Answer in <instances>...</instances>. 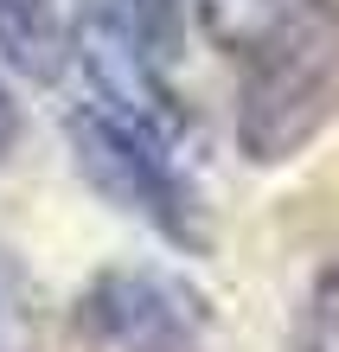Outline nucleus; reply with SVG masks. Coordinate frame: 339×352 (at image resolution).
<instances>
[{
	"mask_svg": "<svg viewBox=\"0 0 339 352\" xmlns=\"http://www.w3.org/2000/svg\"><path fill=\"white\" fill-rule=\"evenodd\" d=\"M237 65V141L256 167H282L339 116V0H307Z\"/></svg>",
	"mask_w": 339,
	"mask_h": 352,
	"instance_id": "obj_1",
	"label": "nucleus"
},
{
	"mask_svg": "<svg viewBox=\"0 0 339 352\" xmlns=\"http://www.w3.org/2000/svg\"><path fill=\"white\" fill-rule=\"evenodd\" d=\"M13 320H19V295H13V276L0 269V340L13 333Z\"/></svg>",
	"mask_w": 339,
	"mask_h": 352,
	"instance_id": "obj_9",
	"label": "nucleus"
},
{
	"mask_svg": "<svg viewBox=\"0 0 339 352\" xmlns=\"http://www.w3.org/2000/svg\"><path fill=\"white\" fill-rule=\"evenodd\" d=\"M294 352H339V263L320 282L307 288L301 307V333H294Z\"/></svg>",
	"mask_w": 339,
	"mask_h": 352,
	"instance_id": "obj_7",
	"label": "nucleus"
},
{
	"mask_svg": "<svg viewBox=\"0 0 339 352\" xmlns=\"http://www.w3.org/2000/svg\"><path fill=\"white\" fill-rule=\"evenodd\" d=\"M19 148V102L7 90V77H0V167H7V154Z\"/></svg>",
	"mask_w": 339,
	"mask_h": 352,
	"instance_id": "obj_8",
	"label": "nucleus"
},
{
	"mask_svg": "<svg viewBox=\"0 0 339 352\" xmlns=\"http://www.w3.org/2000/svg\"><path fill=\"white\" fill-rule=\"evenodd\" d=\"M77 352H211L205 295L166 269H102L71 301Z\"/></svg>",
	"mask_w": 339,
	"mask_h": 352,
	"instance_id": "obj_4",
	"label": "nucleus"
},
{
	"mask_svg": "<svg viewBox=\"0 0 339 352\" xmlns=\"http://www.w3.org/2000/svg\"><path fill=\"white\" fill-rule=\"evenodd\" d=\"M65 38L90 102L186 141V109L173 96L179 0H77V26H65Z\"/></svg>",
	"mask_w": 339,
	"mask_h": 352,
	"instance_id": "obj_2",
	"label": "nucleus"
},
{
	"mask_svg": "<svg viewBox=\"0 0 339 352\" xmlns=\"http://www.w3.org/2000/svg\"><path fill=\"white\" fill-rule=\"evenodd\" d=\"M301 7H307V0H193V19H199V32L218 52L250 58L269 32H282Z\"/></svg>",
	"mask_w": 339,
	"mask_h": 352,
	"instance_id": "obj_6",
	"label": "nucleus"
},
{
	"mask_svg": "<svg viewBox=\"0 0 339 352\" xmlns=\"http://www.w3.org/2000/svg\"><path fill=\"white\" fill-rule=\"evenodd\" d=\"M0 58L32 84H52L71 58L58 0H0Z\"/></svg>",
	"mask_w": 339,
	"mask_h": 352,
	"instance_id": "obj_5",
	"label": "nucleus"
},
{
	"mask_svg": "<svg viewBox=\"0 0 339 352\" xmlns=\"http://www.w3.org/2000/svg\"><path fill=\"white\" fill-rule=\"evenodd\" d=\"M65 135H71L77 173L109 205L135 212L147 231H160L179 250H205V218H199L193 179L179 167V135H160V129H141L129 116H109L90 96L65 116Z\"/></svg>",
	"mask_w": 339,
	"mask_h": 352,
	"instance_id": "obj_3",
	"label": "nucleus"
}]
</instances>
